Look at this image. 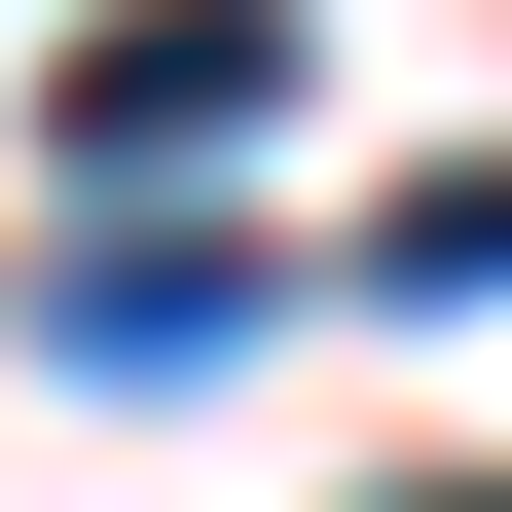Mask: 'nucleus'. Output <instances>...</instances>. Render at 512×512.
<instances>
[{"mask_svg":"<svg viewBox=\"0 0 512 512\" xmlns=\"http://www.w3.org/2000/svg\"><path fill=\"white\" fill-rule=\"evenodd\" d=\"M293 110V0H110L74 74H37V147H74V220H147L183 147H256Z\"/></svg>","mask_w":512,"mask_h":512,"instance_id":"nucleus-1","label":"nucleus"},{"mask_svg":"<svg viewBox=\"0 0 512 512\" xmlns=\"http://www.w3.org/2000/svg\"><path fill=\"white\" fill-rule=\"evenodd\" d=\"M256 293H293L256 220H74V256H37V366H220Z\"/></svg>","mask_w":512,"mask_h":512,"instance_id":"nucleus-2","label":"nucleus"},{"mask_svg":"<svg viewBox=\"0 0 512 512\" xmlns=\"http://www.w3.org/2000/svg\"><path fill=\"white\" fill-rule=\"evenodd\" d=\"M366 293H403V330H476V293H512V147H439L403 220H366Z\"/></svg>","mask_w":512,"mask_h":512,"instance_id":"nucleus-3","label":"nucleus"},{"mask_svg":"<svg viewBox=\"0 0 512 512\" xmlns=\"http://www.w3.org/2000/svg\"><path fill=\"white\" fill-rule=\"evenodd\" d=\"M403 512H512V476H403Z\"/></svg>","mask_w":512,"mask_h":512,"instance_id":"nucleus-4","label":"nucleus"}]
</instances>
